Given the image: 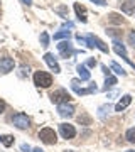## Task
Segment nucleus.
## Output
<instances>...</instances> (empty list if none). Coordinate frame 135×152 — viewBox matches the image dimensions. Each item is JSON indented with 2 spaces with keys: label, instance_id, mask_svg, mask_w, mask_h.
<instances>
[{
  "label": "nucleus",
  "instance_id": "obj_9",
  "mask_svg": "<svg viewBox=\"0 0 135 152\" xmlns=\"http://www.w3.org/2000/svg\"><path fill=\"white\" fill-rule=\"evenodd\" d=\"M58 112H59L61 117H71L74 113V107L68 105V103H61V105H58Z\"/></svg>",
  "mask_w": 135,
  "mask_h": 152
},
{
  "label": "nucleus",
  "instance_id": "obj_6",
  "mask_svg": "<svg viewBox=\"0 0 135 152\" xmlns=\"http://www.w3.org/2000/svg\"><path fill=\"white\" fill-rule=\"evenodd\" d=\"M59 132H61V135H63V139H73L76 135V129L69 124H61Z\"/></svg>",
  "mask_w": 135,
  "mask_h": 152
},
{
  "label": "nucleus",
  "instance_id": "obj_24",
  "mask_svg": "<svg viewBox=\"0 0 135 152\" xmlns=\"http://www.w3.org/2000/svg\"><path fill=\"white\" fill-rule=\"evenodd\" d=\"M128 42L135 48V31H132V32H130V36H128Z\"/></svg>",
  "mask_w": 135,
  "mask_h": 152
},
{
  "label": "nucleus",
  "instance_id": "obj_5",
  "mask_svg": "<svg viewBox=\"0 0 135 152\" xmlns=\"http://www.w3.org/2000/svg\"><path fill=\"white\" fill-rule=\"evenodd\" d=\"M12 124L15 125L17 129L24 130V129H27V127H29L31 120H29V117H27L26 113H15L14 117H12Z\"/></svg>",
  "mask_w": 135,
  "mask_h": 152
},
{
  "label": "nucleus",
  "instance_id": "obj_34",
  "mask_svg": "<svg viewBox=\"0 0 135 152\" xmlns=\"http://www.w3.org/2000/svg\"><path fill=\"white\" fill-rule=\"evenodd\" d=\"M34 152H44V151H41L39 147H36V149H34Z\"/></svg>",
  "mask_w": 135,
  "mask_h": 152
},
{
  "label": "nucleus",
  "instance_id": "obj_8",
  "mask_svg": "<svg viewBox=\"0 0 135 152\" xmlns=\"http://www.w3.org/2000/svg\"><path fill=\"white\" fill-rule=\"evenodd\" d=\"M44 61L49 64V68L54 71V73H61V68H59V64H58V61H56V58H54L51 53H46L44 54Z\"/></svg>",
  "mask_w": 135,
  "mask_h": 152
},
{
  "label": "nucleus",
  "instance_id": "obj_22",
  "mask_svg": "<svg viewBox=\"0 0 135 152\" xmlns=\"http://www.w3.org/2000/svg\"><path fill=\"white\" fill-rule=\"evenodd\" d=\"M41 44H42L44 48H47V46H49V34L47 32L41 34Z\"/></svg>",
  "mask_w": 135,
  "mask_h": 152
},
{
  "label": "nucleus",
  "instance_id": "obj_25",
  "mask_svg": "<svg viewBox=\"0 0 135 152\" xmlns=\"http://www.w3.org/2000/svg\"><path fill=\"white\" fill-rule=\"evenodd\" d=\"M78 122H80V124H83V122H85V124H90V118H88L86 115H83V117H78Z\"/></svg>",
  "mask_w": 135,
  "mask_h": 152
},
{
  "label": "nucleus",
  "instance_id": "obj_16",
  "mask_svg": "<svg viewBox=\"0 0 135 152\" xmlns=\"http://www.w3.org/2000/svg\"><path fill=\"white\" fill-rule=\"evenodd\" d=\"M95 46H96L98 49H100V51H103V53H108V46L105 42H103L101 39H98L96 36H95Z\"/></svg>",
  "mask_w": 135,
  "mask_h": 152
},
{
  "label": "nucleus",
  "instance_id": "obj_3",
  "mask_svg": "<svg viewBox=\"0 0 135 152\" xmlns=\"http://www.w3.org/2000/svg\"><path fill=\"white\" fill-rule=\"evenodd\" d=\"M39 139L44 144H49V145H53V144L58 142V135H56L54 129H51V127H46V129H42V130L39 132Z\"/></svg>",
  "mask_w": 135,
  "mask_h": 152
},
{
  "label": "nucleus",
  "instance_id": "obj_30",
  "mask_svg": "<svg viewBox=\"0 0 135 152\" xmlns=\"http://www.w3.org/2000/svg\"><path fill=\"white\" fill-rule=\"evenodd\" d=\"M4 110H5V102H4V100H0V113H2Z\"/></svg>",
  "mask_w": 135,
  "mask_h": 152
},
{
  "label": "nucleus",
  "instance_id": "obj_15",
  "mask_svg": "<svg viewBox=\"0 0 135 152\" xmlns=\"http://www.w3.org/2000/svg\"><path fill=\"white\" fill-rule=\"evenodd\" d=\"M71 32L69 31H59V32L54 34V41H59V39H69Z\"/></svg>",
  "mask_w": 135,
  "mask_h": 152
},
{
  "label": "nucleus",
  "instance_id": "obj_10",
  "mask_svg": "<svg viewBox=\"0 0 135 152\" xmlns=\"http://www.w3.org/2000/svg\"><path fill=\"white\" fill-rule=\"evenodd\" d=\"M130 103H132V96H130V95H123V96L120 98V102L117 103V107H115V112H122V110H125Z\"/></svg>",
  "mask_w": 135,
  "mask_h": 152
},
{
  "label": "nucleus",
  "instance_id": "obj_33",
  "mask_svg": "<svg viewBox=\"0 0 135 152\" xmlns=\"http://www.w3.org/2000/svg\"><path fill=\"white\" fill-rule=\"evenodd\" d=\"M22 4H26V5H31V4H32V0H20Z\"/></svg>",
  "mask_w": 135,
  "mask_h": 152
},
{
  "label": "nucleus",
  "instance_id": "obj_11",
  "mask_svg": "<svg viewBox=\"0 0 135 152\" xmlns=\"http://www.w3.org/2000/svg\"><path fill=\"white\" fill-rule=\"evenodd\" d=\"M74 12H76V15H78V19H80L81 22H86V20H88L86 9L81 5V4H74Z\"/></svg>",
  "mask_w": 135,
  "mask_h": 152
},
{
  "label": "nucleus",
  "instance_id": "obj_29",
  "mask_svg": "<svg viewBox=\"0 0 135 152\" xmlns=\"http://www.w3.org/2000/svg\"><path fill=\"white\" fill-rule=\"evenodd\" d=\"M90 2H95L98 5H107V0H90Z\"/></svg>",
  "mask_w": 135,
  "mask_h": 152
},
{
  "label": "nucleus",
  "instance_id": "obj_31",
  "mask_svg": "<svg viewBox=\"0 0 135 152\" xmlns=\"http://www.w3.org/2000/svg\"><path fill=\"white\" fill-rule=\"evenodd\" d=\"M101 69H103V73H105V75H107V76H110V71H108V68H107V66H105V64L101 66Z\"/></svg>",
  "mask_w": 135,
  "mask_h": 152
},
{
  "label": "nucleus",
  "instance_id": "obj_26",
  "mask_svg": "<svg viewBox=\"0 0 135 152\" xmlns=\"http://www.w3.org/2000/svg\"><path fill=\"white\" fill-rule=\"evenodd\" d=\"M58 12H59L61 15H66V14H68V9H66V7H59V9H58Z\"/></svg>",
  "mask_w": 135,
  "mask_h": 152
},
{
  "label": "nucleus",
  "instance_id": "obj_21",
  "mask_svg": "<svg viewBox=\"0 0 135 152\" xmlns=\"http://www.w3.org/2000/svg\"><path fill=\"white\" fill-rule=\"evenodd\" d=\"M125 137H127V140H128L130 144H135V127H134V129H128Z\"/></svg>",
  "mask_w": 135,
  "mask_h": 152
},
{
  "label": "nucleus",
  "instance_id": "obj_23",
  "mask_svg": "<svg viewBox=\"0 0 135 152\" xmlns=\"http://www.w3.org/2000/svg\"><path fill=\"white\" fill-rule=\"evenodd\" d=\"M107 32L110 34V36H112V37H115V39L118 37V36H122V31H117V29H108Z\"/></svg>",
  "mask_w": 135,
  "mask_h": 152
},
{
  "label": "nucleus",
  "instance_id": "obj_12",
  "mask_svg": "<svg viewBox=\"0 0 135 152\" xmlns=\"http://www.w3.org/2000/svg\"><path fill=\"white\" fill-rule=\"evenodd\" d=\"M76 71H78V75H80L81 81H88V80H90V71H88V68L85 64H78L76 66Z\"/></svg>",
  "mask_w": 135,
  "mask_h": 152
},
{
  "label": "nucleus",
  "instance_id": "obj_35",
  "mask_svg": "<svg viewBox=\"0 0 135 152\" xmlns=\"http://www.w3.org/2000/svg\"><path fill=\"white\" fill-rule=\"evenodd\" d=\"M66 152H74V151H66Z\"/></svg>",
  "mask_w": 135,
  "mask_h": 152
},
{
  "label": "nucleus",
  "instance_id": "obj_4",
  "mask_svg": "<svg viewBox=\"0 0 135 152\" xmlns=\"http://www.w3.org/2000/svg\"><path fill=\"white\" fill-rule=\"evenodd\" d=\"M58 49H59L61 56H63V58H66V59H68V58H71L73 54H76V53H78V51H74V49H73V44H71L69 41H68V39L58 44Z\"/></svg>",
  "mask_w": 135,
  "mask_h": 152
},
{
  "label": "nucleus",
  "instance_id": "obj_14",
  "mask_svg": "<svg viewBox=\"0 0 135 152\" xmlns=\"http://www.w3.org/2000/svg\"><path fill=\"white\" fill-rule=\"evenodd\" d=\"M108 20L112 22V24H122V22H123V17L120 15V14L112 12V14H108Z\"/></svg>",
  "mask_w": 135,
  "mask_h": 152
},
{
  "label": "nucleus",
  "instance_id": "obj_32",
  "mask_svg": "<svg viewBox=\"0 0 135 152\" xmlns=\"http://www.w3.org/2000/svg\"><path fill=\"white\" fill-rule=\"evenodd\" d=\"M63 27H69V29H73V27H74V24H73V22H66Z\"/></svg>",
  "mask_w": 135,
  "mask_h": 152
},
{
  "label": "nucleus",
  "instance_id": "obj_13",
  "mask_svg": "<svg viewBox=\"0 0 135 152\" xmlns=\"http://www.w3.org/2000/svg\"><path fill=\"white\" fill-rule=\"evenodd\" d=\"M120 5H122V10H123L125 14H128V15H132L135 12V0H127V2L120 4Z\"/></svg>",
  "mask_w": 135,
  "mask_h": 152
},
{
  "label": "nucleus",
  "instance_id": "obj_19",
  "mask_svg": "<svg viewBox=\"0 0 135 152\" xmlns=\"http://www.w3.org/2000/svg\"><path fill=\"white\" fill-rule=\"evenodd\" d=\"M112 69H113L115 73H117V75H120V76H125V75H127V73H125V69H123V68H122V66H120V64H117L115 61H113V63H112Z\"/></svg>",
  "mask_w": 135,
  "mask_h": 152
},
{
  "label": "nucleus",
  "instance_id": "obj_17",
  "mask_svg": "<svg viewBox=\"0 0 135 152\" xmlns=\"http://www.w3.org/2000/svg\"><path fill=\"white\" fill-rule=\"evenodd\" d=\"M117 85V78L115 76H107V80H105V88L103 90H108V88H112Z\"/></svg>",
  "mask_w": 135,
  "mask_h": 152
},
{
  "label": "nucleus",
  "instance_id": "obj_1",
  "mask_svg": "<svg viewBox=\"0 0 135 152\" xmlns=\"http://www.w3.org/2000/svg\"><path fill=\"white\" fill-rule=\"evenodd\" d=\"M34 83L37 86H42V88H49L53 85V76L46 73V71H36L34 73Z\"/></svg>",
  "mask_w": 135,
  "mask_h": 152
},
{
  "label": "nucleus",
  "instance_id": "obj_28",
  "mask_svg": "<svg viewBox=\"0 0 135 152\" xmlns=\"http://www.w3.org/2000/svg\"><path fill=\"white\" fill-rule=\"evenodd\" d=\"M95 64H96V59H93V58L91 59H88V63H86V66H90V68H93Z\"/></svg>",
  "mask_w": 135,
  "mask_h": 152
},
{
  "label": "nucleus",
  "instance_id": "obj_18",
  "mask_svg": "<svg viewBox=\"0 0 135 152\" xmlns=\"http://www.w3.org/2000/svg\"><path fill=\"white\" fill-rule=\"evenodd\" d=\"M107 112H112V105H103V107H100V110H98V115H100V118H105Z\"/></svg>",
  "mask_w": 135,
  "mask_h": 152
},
{
  "label": "nucleus",
  "instance_id": "obj_27",
  "mask_svg": "<svg viewBox=\"0 0 135 152\" xmlns=\"http://www.w3.org/2000/svg\"><path fill=\"white\" fill-rule=\"evenodd\" d=\"M20 151H22V152H29V151H31V147L27 145V144H22V145H20Z\"/></svg>",
  "mask_w": 135,
  "mask_h": 152
},
{
  "label": "nucleus",
  "instance_id": "obj_7",
  "mask_svg": "<svg viewBox=\"0 0 135 152\" xmlns=\"http://www.w3.org/2000/svg\"><path fill=\"white\" fill-rule=\"evenodd\" d=\"M14 66H15V63L12 58H0V73L2 75H7L9 71H12Z\"/></svg>",
  "mask_w": 135,
  "mask_h": 152
},
{
  "label": "nucleus",
  "instance_id": "obj_20",
  "mask_svg": "<svg viewBox=\"0 0 135 152\" xmlns=\"http://www.w3.org/2000/svg\"><path fill=\"white\" fill-rule=\"evenodd\" d=\"M0 139H2V144H4L5 147H10L12 144H14V137L12 135H2Z\"/></svg>",
  "mask_w": 135,
  "mask_h": 152
},
{
  "label": "nucleus",
  "instance_id": "obj_2",
  "mask_svg": "<svg viewBox=\"0 0 135 152\" xmlns=\"http://www.w3.org/2000/svg\"><path fill=\"white\" fill-rule=\"evenodd\" d=\"M71 100V95L66 91L64 88H59V90H56V91L51 93V102L56 105H61V103H68Z\"/></svg>",
  "mask_w": 135,
  "mask_h": 152
},
{
  "label": "nucleus",
  "instance_id": "obj_36",
  "mask_svg": "<svg viewBox=\"0 0 135 152\" xmlns=\"http://www.w3.org/2000/svg\"><path fill=\"white\" fill-rule=\"evenodd\" d=\"M127 152H135V151H127Z\"/></svg>",
  "mask_w": 135,
  "mask_h": 152
}]
</instances>
